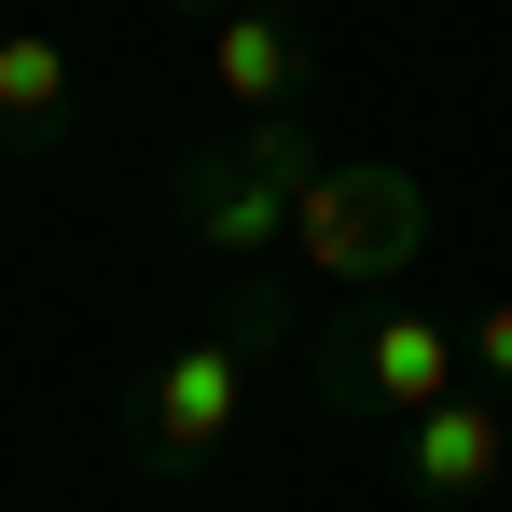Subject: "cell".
Listing matches in <instances>:
<instances>
[{
    "mask_svg": "<svg viewBox=\"0 0 512 512\" xmlns=\"http://www.w3.org/2000/svg\"><path fill=\"white\" fill-rule=\"evenodd\" d=\"M305 346V305H291V277L250 263V277H222V305H208V333H180L139 388H125V471L139 485H208L222 471V443L250 429V388Z\"/></svg>",
    "mask_w": 512,
    "mask_h": 512,
    "instance_id": "6da1fadb",
    "label": "cell"
},
{
    "mask_svg": "<svg viewBox=\"0 0 512 512\" xmlns=\"http://www.w3.org/2000/svg\"><path fill=\"white\" fill-rule=\"evenodd\" d=\"M0 153H70V42L0 14Z\"/></svg>",
    "mask_w": 512,
    "mask_h": 512,
    "instance_id": "52a82bcc",
    "label": "cell"
},
{
    "mask_svg": "<svg viewBox=\"0 0 512 512\" xmlns=\"http://www.w3.org/2000/svg\"><path fill=\"white\" fill-rule=\"evenodd\" d=\"M429 250V194L416 167H388V153H333V167L305 180V208H291V263L333 291V305H388Z\"/></svg>",
    "mask_w": 512,
    "mask_h": 512,
    "instance_id": "3957f363",
    "label": "cell"
},
{
    "mask_svg": "<svg viewBox=\"0 0 512 512\" xmlns=\"http://www.w3.org/2000/svg\"><path fill=\"white\" fill-rule=\"evenodd\" d=\"M208 84L250 125V111H305V97H319V56H305L291 14H208Z\"/></svg>",
    "mask_w": 512,
    "mask_h": 512,
    "instance_id": "8992f818",
    "label": "cell"
},
{
    "mask_svg": "<svg viewBox=\"0 0 512 512\" xmlns=\"http://www.w3.org/2000/svg\"><path fill=\"white\" fill-rule=\"evenodd\" d=\"M291 360H305V374H319V402L360 416V429H402V416H429L443 388H471L457 319H416L402 291H388V305H333V319H305Z\"/></svg>",
    "mask_w": 512,
    "mask_h": 512,
    "instance_id": "277c9868",
    "label": "cell"
},
{
    "mask_svg": "<svg viewBox=\"0 0 512 512\" xmlns=\"http://www.w3.org/2000/svg\"><path fill=\"white\" fill-rule=\"evenodd\" d=\"M457 346H471V388H499V402H512V291H499V305H471Z\"/></svg>",
    "mask_w": 512,
    "mask_h": 512,
    "instance_id": "ba28073f",
    "label": "cell"
},
{
    "mask_svg": "<svg viewBox=\"0 0 512 512\" xmlns=\"http://www.w3.org/2000/svg\"><path fill=\"white\" fill-rule=\"evenodd\" d=\"M499 471H512V416H499V388H443L429 416H402V485H416L429 512L499 499Z\"/></svg>",
    "mask_w": 512,
    "mask_h": 512,
    "instance_id": "5b68a950",
    "label": "cell"
},
{
    "mask_svg": "<svg viewBox=\"0 0 512 512\" xmlns=\"http://www.w3.org/2000/svg\"><path fill=\"white\" fill-rule=\"evenodd\" d=\"M194 14H305V0H194Z\"/></svg>",
    "mask_w": 512,
    "mask_h": 512,
    "instance_id": "9c48e42d",
    "label": "cell"
},
{
    "mask_svg": "<svg viewBox=\"0 0 512 512\" xmlns=\"http://www.w3.org/2000/svg\"><path fill=\"white\" fill-rule=\"evenodd\" d=\"M319 167H333L319 111H250V125H222V139H194V153H180L167 222L222 263V277L291 263V208H305V180H319Z\"/></svg>",
    "mask_w": 512,
    "mask_h": 512,
    "instance_id": "7a4b0ae2",
    "label": "cell"
}]
</instances>
